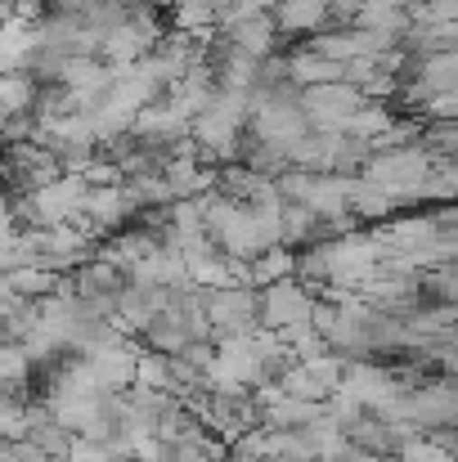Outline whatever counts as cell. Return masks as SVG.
<instances>
[{
	"instance_id": "cell-18",
	"label": "cell",
	"mask_w": 458,
	"mask_h": 462,
	"mask_svg": "<svg viewBox=\"0 0 458 462\" xmlns=\"http://www.w3.org/2000/svg\"><path fill=\"white\" fill-rule=\"evenodd\" d=\"M391 5H405V9H409V5H414V0H391Z\"/></svg>"
},
{
	"instance_id": "cell-14",
	"label": "cell",
	"mask_w": 458,
	"mask_h": 462,
	"mask_svg": "<svg viewBox=\"0 0 458 462\" xmlns=\"http://www.w3.org/2000/svg\"><path fill=\"white\" fill-rule=\"evenodd\" d=\"M391 462H458L445 445H436L432 436H409L400 449H396V458Z\"/></svg>"
},
{
	"instance_id": "cell-8",
	"label": "cell",
	"mask_w": 458,
	"mask_h": 462,
	"mask_svg": "<svg viewBox=\"0 0 458 462\" xmlns=\"http://www.w3.org/2000/svg\"><path fill=\"white\" fill-rule=\"evenodd\" d=\"M284 68H288V81H293L297 90H314V86H332V81H341V63L314 54L310 45L288 50V54H284Z\"/></svg>"
},
{
	"instance_id": "cell-15",
	"label": "cell",
	"mask_w": 458,
	"mask_h": 462,
	"mask_svg": "<svg viewBox=\"0 0 458 462\" xmlns=\"http://www.w3.org/2000/svg\"><path fill=\"white\" fill-rule=\"evenodd\" d=\"M423 198H445V202H454L458 198V162H436V166H432Z\"/></svg>"
},
{
	"instance_id": "cell-1",
	"label": "cell",
	"mask_w": 458,
	"mask_h": 462,
	"mask_svg": "<svg viewBox=\"0 0 458 462\" xmlns=\"http://www.w3.org/2000/svg\"><path fill=\"white\" fill-rule=\"evenodd\" d=\"M436 157L427 153L423 144H405V149H387V153H373L364 162V180L387 189L396 202H418L423 189H427V175H432Z\"/></svg>"
},
{
	"instance_id": "cell-17",
	"label": "cell",
	"mask_w": 458,
	"mask_h": 462,
	"mask_svg": "<svg viewBox=\"0 0 458 462\" xmlns=\"http://www.w3.org/2000/svg\"><path fill=\"white\" fill-rule=\"evenodd\" d=\"M275 462H310V458H275Z\"/></svg>"
},
{
	"instance_id": "cell-4",
	"label": "cell",
	"mask_w": 458,
	"mask_h": 462,
	"mask_svg": "<svg viewBox=\"0 0 458 462\" xmlns=\"http://www.w3.org/2000/svg\"><path fill=\"white\" fill-rule=\"evenodd\" d=\"M364 104H369V99H364L355 86H346V81L302 90V117L310 131H346Z\"/></svg>"
},
{
	"instance_id": "cell-9",
	"label": "cell",
	"mask_w": 458,
	"mask_h": 462,
	"mask_svg": "<svg viewBox=\"0 0 458 462\" xmlns=\"http://www.w3.org/2000/svg\"><path fill=\"white\" fill-rule=\"evenodd\" d=\"M171 9H175V14H171L175 27H180L184 36L202 41V36L220 32V23H225V14L234 9V0H175Z\"/></svg>"
},
{
	"instance_id": "cell-3",
	"label": "cell",
	"mask_w": 458,
	"mask_h": 462,
	"mask_svg": "<svg viewBox=\"0 0 458 462\" xmlns=\"http://www.w3.org/2000/svg\"><path fill=\"white\" fill-rule=\"evenodd\" d=\"M314 306L319 292L305 288L302 279H279L270 288H261V328L284 337L293 328H314Z\"/></svg>"
},
{
	"instance_id": "cell-6",
	"label": "cell",
	"mask_w": 458,
	"mask_h": 462,
	"mask_svg": "<svg viewBox=\"0 0 458 462\" xmlns=\"http://www.w3.org/2000/svg\"><path fill=\"white\" fill-rule=\"evenodd\" d=\"M162 180H166V189H171L175 202H193V198L216 193V166L193 153V144H184V149H175V153L166 157Z\"/></svg>"
},
{
	"instance_id": "cell-11",
	"label": "cell",
	"mask_w": 458,
	"mask_h": 462,
	"mask_svg": "<svg viewBox=\"0 0 458 462\" xmlns=\"http://www.w3.org/2000/svg\"><path fill=\"white\" fill-rule=\"evenodd\" d=\"M279 279H293V252L288 247H270V252H261L257 261H248L243 265V283L248 288H270V283H279Z\"/></svg>"
},
{
	"instance_id": "cell-12",
	"label": "cell",
	"mask_w": 458,
	"mask_h": 462,
	"mask_svg": "<svg viewBox=\"0 0 458 462\" xmlns=\"http://www.w3.org/2000/svg\"><path fill=\"white\" fill-rule=\"evenodd\" d=\"M396 122H400V117L391 113V104H387V99H369V104L355 113V122L346 126V135H355V140L373 144V140H378V135H387Z\"/></svg>"
},
{
	"instance_id": "cell-5",
	"label": "cell",
	"mask_w": 458,
	"mask_h": 462,
	"mask_svg": "<svg viewBox=\"0 0 458 462\" xmlns=\"http://www.w3.org/2000/svg\"><path fill=\"white\" fill-rule=\"evenodd\" d=\"M220 32H225V36L238 45V54H248V59H270V54H279V27H275L270 9H261V5L234 0V9L225 14Z\"/></svg>"
},
{
	"instance_id": "cell-13",
	"label": "cell",
	"mask_w": 458,
	"mask_h": 462,
	"mask_svg": "<svg viewBox=\"0 0 458 462\" xmlns=\"http://www.w3.org/2000/svg\"><path fill=\"white\" fill-rule=\"evenodd\" d=\"M297 364H302L305 373H310V382H314V386H319V391H323L328 400H332V395L341 391V377H346V368H351V364H346L341 355H332V350H319V355H310V359H297Z\"/></svg>"
},
{
	"instance_id": "cell-10",
	"label": "cell",
	"mask_w": 458,
	"mask_h": 462,
	"mask_svg": "<svg viewBox=\"0 0 458 462\" xmlns=\"http://www.w3.org/2000/svg\"><path fill=\"white\" fill-rule=\"evenodd\" d=\"M346 207H351V220H387L400 202L387 193V189H378V184H369L364 175H351V189H346Z\"/></svg>"
},
{
	"instance_id": "cell-7",
	"label": "cell",
	"mask_w": 458,
	"mask_h": 462,
	"mask_svg": "<svg viewBox=\"0 0 458 462\" xmlns=\"http://www.w3.org/2000/svg\"><path fill=\"white\" fill-rule=\"evenodd\" d=\"M270 18L279 27V41H310L323 27H332V9L328 0H275Z\"/></svg>"
},
{
	"instance_id": "cell-16",
	"label": "cell",
	"mask_w": 458,
	"mask_h": 462,
	"mask_svg": "<svg viewBox=\"0 0 458 462\" xmlns=\"http://www.w3.org/2000/svg\"><path fill=\"white\" fill-rule=\"evenodd\" d=\"M332 462H391V458H382V454H369V449H360V445H351L346 440V449L337 454Z\"/></svg>"
},
{
	"instance_id": "cell-2",
	"label": "cell",
	"mask_w": 458,
	"mask_h": 462,
	"mask_svg": "<svg viewBox=\"0 0 458 462\" xmlns=\"http://www.w3.org/2000/svg\"><path fill=\"white\" fill-rule=\"evenodd\" d=\"M202 310H207L211 341L261 332V292L248 288V283H229V288H211V292H202Z\"/></svg>"
}]
</instances>
